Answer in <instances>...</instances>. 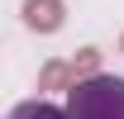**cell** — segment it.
Returning a JSON list of instances; mask_svg holds the SVG:
<instances>
[{
    "instance_id": "cell-4",
    "label": "cell",
    "mask_w": 124,
    "mask_h": 119,
    "mask_svg": "<svg viewBox=\"0 0 124 119\" xmlns=\"http://www.w3.org/2000/svg\"><path fill=\"white\" fill-rule=\"evenodd\" d=\"M10 119H67V110H57L53 100H24V105H15Z\"/></svg>"
},
{
    "instance_id": "cell-1",
    "label": "cell",
    "mask_w": 124,
    "mask_h": 119,
    "mask_svg": "<svg viewBox=\"0 0 124 119\" xmlns=\"http://www.w3.org/2000/svg\"><path fill=\"white\" fill-rule=\"evenodd\" d=\"M67 119H124V76L91 72L67 90Z\"/></svg>"
},
{
    "instance_id": "cell-6",
    "label": "cell",
    "mask_w": 124,
    "mask_h": 119,
    "mask_svg": "<svg viewBox=\"0 0 124 119\" xmlns=\"http://www.w3.org/2000/svg\"><path fill=\"white\" fill-rule=\"evenodd\" d=\"M119 52H124V38H119Z\"/></svg>"
},
{
    "instance_id": "cell-2",
    "label": "cell",
    "mask_w": 124,
    "mask_h": 119,
    "mask_svg": "<svg viewBox=\"0 0 124 119\" xmlns=\"http://www.w3.org/2000/svg\"><path fill=\"white\" fill-rule=\"evenodd\" d=\"M19 19H24V29L33 33H57L67 24V5L62 0H24L19 5Z\"/></svg>"
},
{
    "instance_id": "cell-5",
    "label": "cell",
    "mask_w": 124,
    "mask_h": 119,
    "mask_svg": "<svg viewBox=\"0 0 124 119\" xmlns=\"http://www.w3.org/2000/svg\"><path fill=\"white\" fill-rule=\"evenodd\" d=\"M72 72H77V81L91 76V72H100V48H81L77 57H72Z\"/></svg>"
},
{
    "instance_id": "cell-3",
    "label": "cell",
    "mask_w": 124,
    "mask_h": 119,
    "mask_svg": "<svg viewBox=\"0 0 124 119\" xmlns=\"http://www.w3.org/2000/svg\"><path fill=\"white\" fill-rule=\"evenodd\" d=\"M72 81H77V72H72V62H43V72H38V90H72Z\"/></svg>"
}]
</instances>
